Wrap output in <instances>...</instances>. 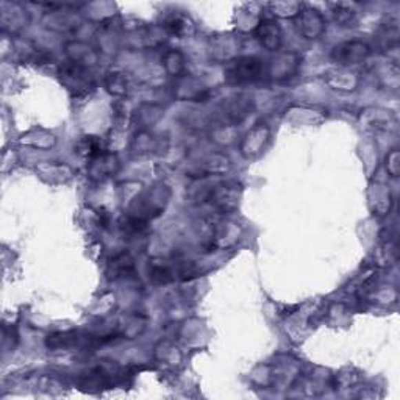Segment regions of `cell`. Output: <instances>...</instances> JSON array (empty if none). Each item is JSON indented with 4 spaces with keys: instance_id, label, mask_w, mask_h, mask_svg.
<instances>
[{
    "instance_id": "18",
    "label": "cell",
    "mask_w": 400,
    "mask_h": 400,
    "mask_svg": "<svg viewBox=\"0 0 400 400\" xmlns=\"http://www.w3.org/2000/svg\"><path fill=\"white\" fill-rule=\"evenodd\" d=\"M272 11L274 14H280V16H297L299 10L302 8V3H272L271 5Z\"/></svg>"
},
{
    "instance_id": "8",
    "label": "cell",
    "mask_w": 400,
    "mask_h": 400,
    "mask_svg": "<svg viewBox=\"0 0 400 400\" xmlns=\"http://www.w3.org/2000/svg\"><path fill=\"white\" fill-rule=\"evenodd\" d=\"M90 177L94 180H103L107 177H112L113 173L118 171V160L116 156L109 152L96 156V158L90 160Z\"/></svg>"
},
{
    "instance_id": "11",
    "label": "cell",
    "mask_w": 400,
    "mask_h": 400,
    "mask_svg": "<svg viewBox=\"0 0 400 400\" xmlns=\"http://www.w3.org/2000/svg\"><path fill=\"white\" fill-rule=\"evenodd\" d=\"M75 152H77L78 155L85 156V158L92 160V158H96V156H98V155L108 152V150H107L105 144H103V141H102L101 138L85 136V138L80 139L77 146H75Z\"/></svg>"
},
{
    "instance_id": "10",
    "label": "cell",
    "mask_w": 400,
    "mask_h": 400,
    "mask_svg": "<svg viewBox=\"0 0 400 400\" xmlns=\"http://www.w3.org/2000/svg\"><path fill=\"white\" fill-rule=\"evenodd\" d=\"M135 272V262H133L130 253H118L116 257L109 260L107 266V275L109 280H119V278L129 277Z\"/></svg>"
},
{
    "instance_id": "14",
    "label": "cell",
    "mask_w": 400,
    "mask_h": 400,
    "mask_svg": "<svg viewBox=\"0 0 400 400\" xmlns=\"http://www.w3.org/2000/svg\"><path fill=\"white\" fill-rule=\"evenodd\" d=\"M165 28L169 33L176 34V36H185V34H189V32L193 30V22L185 14L173 13L166 19Z\"/></svg>"
},
{
    "instance_id": "9",
    "label": "cell",
    "mask_w": 400,
    "mask_h": 400,
    "mask_svg": "<svg viewBox=\"0 0 400 400\" xmlns=\"http://www.w3.org/2000/svg\"><path fill=\"white\" fill-rule=\"evenodd\" d=\"M297 67H299L297 56L294 54H283L272 61L268 72L274 80H285L297 72Z\"/></svg>"
},
{
    "instance_id": "2",
    "label": "cell",
    "mask_w": 400,
    "mask_h": 400,
    "mask_svg": "<svg viewBox=\"0 0 400 400\" xmlns=\"http://www.w3.org/2000/svg\"><path fill=\"white\" fill-rule=\"evenodd\" d=\"M58 77L63 86L72 92L74 96H86L94 90V77L90 72V67L80 65L77 61L67 60L58 69Z\"/></svg>"
},
{
    "instance_id": "17",
    "label": "cell",
    "mask_w": 400,
    "mask_h": 400,
    "mask_svg": "<svg viewBox=\"0 0 400 400\" xmlns=\"http://www.w3.org/2000/svg\"><path fill=\"white\" fill-rule=\"evenodd\" d=\"M105 85H107V90L114 96H124L127 92V78L124 74H118V72L108 74Z\"/></svg>"
},
{
    "instance_id": "19",
    "label": "cell",
    "mask_w": 400,
    "mask_h": 400,
    "mask_svg": "<svg viewBox=\"0 0 400 400\" xmlns=\"http://www.w3.org/2000/svg\"><path fill=\"white\" fill-rule=\"evenodd\" d=\"M399 152L397 150H394V152L388 156V165H386V167H388V172L391 173L392 177H397V173H399Z\"/></svg>"
},
{
    "instance_id": "16",
    "label": "cell",
    "mask_w": 400,
    "mask_h": 400,
    "mask_svg": "<svg viewBox=\"0 0 400 400\" xmlns=\"http://www.w3.org/2000/svg\"><path fill=\"white\" fill-rule=\"evenodd\" d=\"M332 8H333L335 19L338 21L341 25H349V24H352L353 19H355V16H357L355 5H350V3H333Z\"/></svg>"
},
{
    "instance_id": "13",
    "label": "cell",
    "mask_w": 400,
    "mask_h": 400,
    "mask_svg": "<svg viewBox=\"0 0 400 400\" xmlns=\"http://www.w3.org/2000/svg\"><path fill=\"white\" fill-rule=\"evenodd\" d=\"M69 50H71V60L77 61V63H80V65H83L86 67L94 65L96 60H97L96 50L90 48L88 44L74 43V44L69 45Z\"/></svg>"
},
{
    "instance_id": "7",
    "label": "cell",
    "mask_w": 400,
    "mask_h": 400,
    "mask_svg": "<svg viewBox=\"0 0 400 400\" xmlns=\"http://www.w3.org/2000/svg\"><path fill=\"white\" fill-rule=\"evenodd\" d=\"M271 138V131L268 127L258 125L247 133V136L244 138V141L241 144V154L246 156V158H257V156L262 155L266 149V144H268Z\"/></svg>"
},
{
    "instance_id": "4",
    "label": "cell",
    "mask_w": 400,
    "mask_h": 400,
    "mask_svg": "<svg viewBox=\"0 0 400 400\" xmlns=\"http://www.w3.org/2000/svg\"><path fill=\"white\" fill-rule=\"evenodd\" d=\"M295 24H297L299 33L306 39H317L326 32L324 16L317 10L306 7V5H302V8L299 10L297 16H295Z\"/></svg>"
},
{
    "instance_id": "15",
    "label": "cell",
    "mask_w": 400,
    "mask_h": 400,
    "mask_svg": "<svg viewBox=\"0 0 400 400\" xmlns=\"http://www.w3.org/2000/svg\"><path fill=\"white\" fill-rule=\"evenodd\" d=\"M163 66L167 74L173 75V77H178L185 69V58L178 50H169L166 52L163 56Z\"/></svg>"
},
{
    "instance_id": "5",
    "label": "cell",
    "mask_w": 400,
    "mask_h": 400,
    "mask_svg": "<svg viewBox=\"0 0 400 400\" xmlns=\"http://www.w3.org/2000/svg\"><path fill=\"white\" fill-rule=\"evenodd\" d=\"M370 48L361 41H347L332 50L333 61L341 66H357L361 65L369 58Z\"/></svg>"
},
{
    "instance_id": "1",
    "label": "cell",
    "mask_w": 400,
    "mask_h": 400,
    "mask_svg": "<svg viewBox=\"0 0 400 400\" xmlns=\"http://www.w3.org/2000/svg\"><path fill=\"white\" fill-rule=\"evenodd\" d=\"M242 187L238 182H221L208 187L202 196V200L210 205L214 213L227 214L233 213L240 205Z\"/></svg>"
},
{
    "instance_id": "6",
    "label": "cell",
    "mask_w": 400,
    "mask_h": 400,
    "mask_svg": "<svg viewBox=\"0 0 400 400\" xmlns=\"http://www.w3.org/2000/svg\"><path fill=\"white\" fill-rule=\"evenodd\" d=\"M255 36L260 41V44L263 45L264 49L268 50H278L282 45V28L278 25V22L275 19H262L255 27Z\"/></svg>"
},
{
    "instance_id": "12",
    "label": "cell",
    "mask_w": 400,
    "mask_h": 400,
    "mask_svg": "<svg viewBox=\"0 0 400 400\" xmlns=\"http://www.w3.org/2000/svg\"><path fill=\"white\" fill-rule=\"evenodd\" d=\"M80 339H82V336L77 332H58L48 336L45 346L49 349H69V347L77 346Z\"/></svg>"
},
{
    "instance_id": "3",
    "label": "cell",
    "mask_w": 400,
    "mask_h": 400,
    "mask_svg": "<svg viewBox=\"0 0 400 400\" xmlns=\"http://www.w3.org/2000/svg\"><path fill=\"white\" fill-rule=\"evenodd\" d=\"M224 74L230 85L253 83L263 77L264 65L257 56H240L229 61Z\"/></svg>"
}]
</instances>
